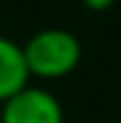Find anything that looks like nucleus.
<instances>
[{
  "instance_id": "4",
  "label": "nucleus",
  "mask_w": 121,
  "mask_h": 123,
  "mask_svg": "<svg viewBox=\"0 0 121 123\" xmlns=\"http://www.w3.org/2000/svg\"><path fill=\"white\" fill-rule=\"evenodd\" d=\"M81 3H83L88 10H93V13H103V10L114 8V3H116V0H81Z\"/></svg>"
},
{
  "instance_id": "1",
  "label": "nucleus",
  "mask_w": 121,
  "mask_h": 123,
  "mask_svg": "<svg viewBox=\"0 0 121 123\" xmlns=\"http://www.w3.org/2000/svg\"><path fill=\"white\" fill-rule=\"evenodd\" d=\"M23 48L25 68L30 75L56 80L73 73L81 63V43L71 30L63 28H46L28 38Z\"/></svg>"
},
{
  "instance_id": "3",
  "label": "nucleus",
  "mask_w": 121,
  "mask_h": 123,
  "mask_svg": "<svg viewBox=\"0 0 121 123\" xmlns=\"http://www.w3.org/2000/svg\"><path fill=\"white\" fill-rule=\"evenodd\" d=\"M28 80L30 73L25 68L23 48L15 40L0 35V103L15 96L20 88H25Z\"/></svg>"
},
{
  "instance_id": "2",
  "label": "nucleus",
  "mask_w": 121,
  "mask_h": 123,
  "mask_svg": "<svg viewBox=\"0 0 121 123\" xmlns=\"http://www.w3.org/2000/svg\"><path fill=\"white\" fill-rule=\"evenodd\" d=\"M63 108L58 98L46 88L25 86L15 96L3 100L0 123H63Z\"/></svg>"
}]
</instances>
